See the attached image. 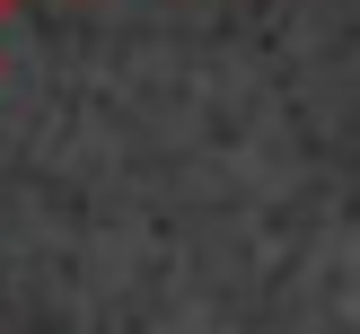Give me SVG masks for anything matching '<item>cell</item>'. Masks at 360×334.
Wrapping results in <instances>:
<instances>
[{
  "label": "cell",
  "instance_id": "1",
  "mask_svg": "<svg viewBox=\"0 0 360 334\" xmlns=\"http://www.w3.org/2000/svg\"><path fill=\"white\" fill-rule=\"evenodd\" d=\"M18 9H27V0H0V18H18Z\"/></svg>",
  "mask_w": 360,
  "mask_h": 334
}]
</instances>
